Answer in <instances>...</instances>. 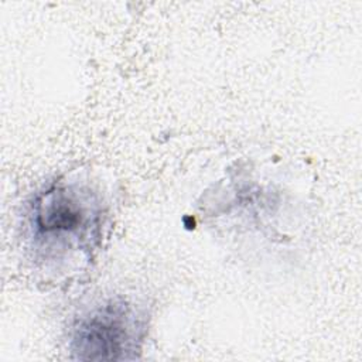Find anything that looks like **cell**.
<instances>
[{
	"instance_id": "7a4b0ae2",
	"label": "cell",
	"mask_w": 362,
	"mask_h": 362,
	"mask_svg": "<svg viewBox=\"0 0 362 362\" xmlns=\"http://www.w3.org/2000/svg\"><path fill=\"white\" fill-rule=\"evenodd\" d=\"M146 334V315L115 297L83 313L74 324L71 349L78 359H133Z\"/></svg>"
},
{
	"instance_id": "6da1fadb",
	"label": "cell",
	"mask_w": 362,
	"mask_h": 362,
	"mask_svg": "<svg viewBox=\"0 0 362 362\" xmlns=\"http://www.w3.org/2000/svg\"><path fill=\"white\" fill-rule=\"evenodd\" d=\"M103 225L98 194L78 182L58 181L38 192L28 208L27 232L37 260L86 259L96 249Z\"/></svg>"
}]
</instances>
